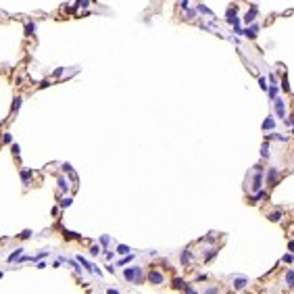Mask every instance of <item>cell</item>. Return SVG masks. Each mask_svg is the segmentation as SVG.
Segmentation results:
<instances>
[{
  "instance_id": "1",
  "label": "cell",
  "mask_w": 294,
  "mask_h": 294,
  "mask_svg": "<svg viewBox=\"0 0 294 294\" xmlns=\"http://www.w3.org/2000/svg\"><path fill=\"white\" fill-rule=\"evenodd\" d=\"M125 278H127L129 282L140 284V282H142V271H140V267H129V269H125Z\"/></svg>"
},
{
  "instance_id": "2",
  "label": "cell",
  "mask_w": 294,
  "mask_h": 294,
  "mask_svg": "<svg viewBox=\"0 0 294 294\" xmlns=\"http://www.w3.org/2000/svg\"><path fill=\"white\" fill-rule=\"evenodd\" d=\"M275 113H278V117H280V119L286 117V104H284L282 98H275Z\"/></svg>"
},
{
  "instance_id": "3",
  "label": "cell",
  "mask_w": 294,
  "mask_h": 294,
  "mask_svg": "<svg viewBox=\"0 0 294 294\" xmlns=\"http://www.w3.org/2000/svg\"><path fill=\"white\" fill-rule=\"evenodd\" d=\"M255 19H257V4H252L250 8H248V13H246V17H244L246 23H252Z\"/></svg>"
},
{
  "instance_id": "4",
  "label": "cell",
  "mask_w": 294,
  "mask_h": 294,
  "mask_svg": "<svg viewBox=\"0 0 294 294\" xmlns=\"http://www.w3.org/2000/svg\"><path fill=\"white\" fill-rule=\"evenodd\" d=\"M257 29H259V25H255V23H252L250 27H246V29H242V33L246 35V38H250V40H252V38H257Z\"/></svg>"
},
{
  "instance_id": "5",
  "label": "cell",
  "mask_w": 294,
  "mask_h": 294,
  "mask_svg": "<svg viewBox=\"0 0 294 294\" xmlns=\"http://www.w3.org/2000/svg\"><path fill=\"white\" fill-rule=\"evenodd\" d=\"M244 286H246V278H236V280H234V288L242 290Z\"/></svg>"
},
{
  "instance_id": "6",
  "label": "cell",
  "mask_w": 294,
  "mask_h": 294,
  "mask_svg": "<svg viewBox=\"0 0 294 294\" xmlns=\"http://www.w3.org/2000/svg\"><path fill=\"white\" fill-rule=\"evenodd\" d=\"M35 33V23H25V35H33Z\"/></svg>"
},
{
  "instance_id": "7",
  "label": "cell",
  "mask_w": 294,
  "mask_h": 294,
  "mask_svg": "<svg viewBox=\"0 0 294 294\" xmlns=\"http://www.w3.org/2000/svg\"><path fill=\"white\" fill-rule=\"evenodd\" d=\"M150 282H154V284H161V282H163V275L159 273V271H152V273H150Z\"/></svg>"
},
{
  "instance_id": "8",
  "label": "cell",
  "mask_w": 294,
  "mask_h": 294,
  "mask_svg": "<svg viewBox=\"0 0 294 294\" xmlns=\"http://www.w3.org/2000/svg\"><path fill=\"white\" fill-rule=\"evenodd\" d=\"M275 127V121L271 119V117H267L265 121H263V129H273Z\"/></svg>"
},
{
  "instance_id": "9",
  "label": "cell",
  "mask_w": 294,
  "mask_h": 294,
  "mask_svg": "<svg viewBox=\"0 0 294 294\" xmlns=\"http://www.w3.org/2000/svg\"><path fill=\"white\" fill-rule=\"evenodd\" d=\"M21 102H23V98H21V96H17V98H15V102H13V111H19V109H21Z\"/></svg>"
},
{
  "instance_id": "10",
  "label": "cell",
  "mask_w": 294,
  "mask_h": 294,
  "mask_svg": "<svg viewBox=\"0 0 294 294\" xmlns=\"http://www.w3.org/2000/svg\"><path fill=\"white\" fill-rule=\"evenodd\" d=\"M286 284H288V286H294V271L286 273Z\"/></svg>"
},
{
  "instance_id": "11",
  "label": "cell",
  "mask_w": 294,
  "mask_h": 294,
  "mask_svg": "<svg viewBox=\"0 0 294 294\" xmlns=\"http://www.w3.org/2000/svg\"><path fill=\"white\" fill-rule=\"evenodd\" d=\"M88 4H90V0H77V2H75V8H86Z\"/></svg>"
},
{
  "instance_id": "12",
  "label": "cell",
  "mask_w": 294,
  "mask_h": 294,
  "mask_svg": "<svg viewBox=\"0 0 294 294\" xmlns=\"http://www.w3.org/2000/svg\"><path fill=\"white\" fill-rule=\"evenodd\" d=\"M269 98H273V100L278 98V88H275V86H271V88H269Z\"/></svg>"
},
{
  "instance_id": "13",
  "label": "cell",
  "mask_w": 294,
  "mask_h": 294,
  "mask_svg": "<svg viewBox=\"0 0 294 294\" xmlns=\"http://www.w3.org/2000/svg\"><path fill=\"white\" fill-rule=\"evenodd\" d=\"M280 217H282V213H280V211H275V213H271V215H269L271 221H280Z\"/></svg>"
},
{
  "instance_id": "14",
  "label": "cell",
  "mask_w": 294,
  "mask_h": 294,
  "mask_svg": "<svg viewBox=\"0 0 294 294\" xmlns=\"http://www.w3.org/2000/svg\"><path fill=\"white\" fill-rule=\"evenodd\" d=\"M261 154H263V157L269 154V144H263V146H261Z\"/></svg>"
},
{
  "instance_id": "15",
  "label": "cell",
  "mask_w": 294,
  "mask_h": 294,
  "mask_svg": "<svg viewBox=\"0 0 294 294\" xmlns=\"http://www.w3.org/2000/svg\"><path fill=\"white\" fill-rule=\"evenodd\" d=\"M275 177H278V171H275V169H269V182H275Z\"/></svg>"
},
{
  "instance_id": "16",
  "label": "cell",
  "mask_w": 294,
  "mask_h": 294,
  "mask_svg": "<svg viewBox=\"0 0 294 294\" xmlns=\"http://www.w3.org/2000/svg\"><path fill=\"white\" fill-rule=\"evenodd\" d=\"M59 186H61V190H67V180H65V177L59 180Z\"/></svg>"
},
{
  "instance_id": "17",
  "label": "cell",
  "mask_w": 294,
  "mask_h": 294,
  "mask_svg": "<svg viewBox=\"0 0 294 294\" xmlns=\"http://www.w3.org/2000/svg\"><path fill=\"white\" fill-rule=\"evenodd\" d=\"M198 11H200V13H207V15H213V13H211V11H209V8L204 6V4H198Z\"/></svg>"
},
{
  "instance_id": "18",
  "label": "cell",
  "mask_w": 294,
  "mask_h": 294,
  "mask_svg": "<svg viewBox=\"0 0 294 294\" xmlns=\"http://www.w3.org/2000/svg\"><path fill=\"white\" fill-rule=\"evenodd\" d=\"M69 204H71V198H69V196H67V198H63V200H61V207H69Z\"/></svg>"
},
{
  "instance_id": "19",
  "label": "cell",
  "mask_w": 294,
  "mask_h": 294,
  "mask_svg": "<svg viewBox=\"0 0 294 294\" xmlns=\"http://www.w3.org/2000/svg\"><path fill=\"white\" fill-rule=\"evenodd\" d=\"M259 84H261V90H267V82H265V77H259Z\"/></svg>"
},
{
  "instance_id": "20",
  "label": "cell",
  "mask_w": 294,
  "mask_h": 294,
  "mask_svg": "<svg viewBox=\"0 0 294 294\" xmlns=\"http://www.w3.org/2000/svg\"><path fill=\"white\" fill-rule=\"evenodd\" d=\"M282 88H284V90H286V92L290 90V86H288V79H286V77H284V79H282Z\"/></svg>"
},
{
  "instance_id": "21",
  "label": "cell",
  "mask_w": 294,
  "mask_h": 294,
  "mask_svg": "<svg viewBox=\"0 0 294 294\" xmlns=\"http://www.w3.org/2000/svg\"><path fill=\"white\" fill-rule=\"evenodd\" d=\"M127 250H129V248H127V246H119V248H117V252H121V255H125Z\"/></svg>"
},
{
  "instance_id": "22",
  "label": "cell",
  "mask_w": 294,
  "mask_h": 294,
  "mask_svg": "<svg viewBox=\"0 0 294 294\" xmlns=\"http://www.w3.org/2000/svg\"><path fill=\"white\" fill-rule=\"evenodd\" d=\"M182 6H184V8H188V0H182Z\"/></svg>"
},
{
  "instance_id": "23",
  "label": "cell",
  "mask_w": 294,
  "mask_h": 294,
  "mask_svg": "<svg viewBox=\"0 0 294 294\" xmlns=\"http://www.w3.org/2000/svg\"><path fill=\"white\" fill-rule=\"evenodd\" d=\"M288 248H290V250L294 252V242H290V244H288Z\"/></svg>"
},
{
  "instance_id": "24",
  "label": "cell",
  "mask_w": 294,
  "mask_h": 294,
  "mask_svg": "<svg viewBox=\"0 0 294 294\" xmlns=\"http://www.w3.org/2000/svg\"><path fill=\"white\" fill-rule=\"evenodd\" d=\"M109 294H119V292L117 290H109Z\"/></svg>"
},
{
  "instance_id": "25",
  "label": "cell",
  "mask_w": 294,
  "mask_h": 294,
  "mask_svg": "<svg viewBox=\"0 0 294 294\" xmlns=\"http://www.w3.org/2000/svg\"><path fill=\"white\" fill-rule=\"evenodd\" d=\"M188 294H196V292H194V290H188Z\"/></svg>"
}]
</instances>
